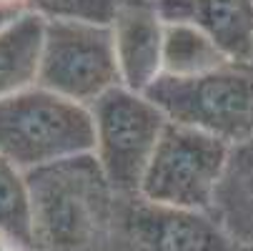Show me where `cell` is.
Returning a JSON list of instances; mask_svg holds the SVG:
<instances>
[{
    "mask_svg": "<svg viewBox=\"0 0 253 251\" xmlns=\"http://www.w3.org/2000/svg\"><path fill=\"white\" fill-rule=\"evenodd\" d=\"M28 13L45 20H78L111 25L118 10V0H25Z\"/></svg>",
    "mask_w": 253,
    "mask_h": 251,
    "instance_id": "cell-14",
    "label": "cell"
},
{
    "mask_svg": "<svg viewBox=\"0 0 253 251\" xmlns=\"http://www.w3.org/2000/svg\"><path fill=\"white\" fill-rule=\"evenodd\" d=\"M231 60L203 30L188 23H166L163 73L175 78H193L218 70Z\"/></svg>",
    "mask_w": 253,
    "mask_h": 251,
    "instance_id": "cell-12",
    "label": "cell"
},
{
    "mask_svg": "<svg viewBox=\"0 0 253 251\" xmlns=\"http://www.w3.org/2000/svg\"><path fill=\"white\" fill-rule=\"evenodd\" d=\"M95 158L118 196H135L168 126L158 105L143 93L118 86L100 96L93 105Z\"/></svg>",
    "mask_w": 253,
    "mask_h": 251,
    "instance_id": "cell-4",
    "label": "cell"
},
{
    "mask_svg": "<svg viewBox=\"0 0 253 251\" xmlns=\"http://www.w3.org/2000/svg\"><path fill=\"white\" fill-rule=\"evenodd\" d=\"M45 23L35 13H23L0 30V100L38 86Z\"/></svg>",
    "mask_w": 253,
    "mask_h": 251,
    "instance_id": "cell-11",
    "label": "cell"
},
{
    "mask_svg": "<svg viewBox=\"0 0 253 251\" xmlns=\"http://www.w3.org/2000/svg\"><path fill=\"white\" fill-rule=\"evenodd\" d=\"M121 81L133 93H146L163 73L166 23L151 0H118L111 23Z\"/></svg>",
    "mask_w": 253,
    "mask_h": 251,
    "instance_id": "cell-8",
    "label": "cell"
},
{
    "mask_svg": "<svg viewBox=\"0 0 253 251\" xmlns=\"http://www.w3.org/2000/svg\"><path fill=\"white\" fill-rule=\"evenodd\" d=\"M95 153V123L88 105L41 86L0 100V156L23 173Z\"/></svg>",
    "mask_w": 253,
    "mask_h": 251,
    "instance_id": "cell-2",
    "label": "cell"
},
{
    "mask_svg": "<svg viewBox=\"0 0 253 251\" xmlns=\"http://www.w3.org/2000/svg\"><path fill=\"white\" fill-rule=\"evenodd\" d=\"M228 153L221 138L168 121L138 194L161 206L211 211Z\"/></svg>",
    "mask_w": 253,
    "mask_h": 251,
    "instance_id": "cell-5",
    "label": "cell"
},
{
    "mask_svg": "<svg viewBox=\"0 0 253 251\" xmlns=\"http://www.w3.org/2000/svg\"><path fill=\"white\" fill-rule=\"evenodd\" d=\"M163 23L203 30L231 63L253 65V0H156Z\"/></svg>",
    "mask_w": 253,
    "mask_h": 251,
    "instance_id": "cell-9",
    "label": "cell"
},
{
    "mask_svg": "<svg viewBox=\"0 0 253 251\" xmlns=\"http://www.w3.org/2000/svg\"><path fill=\"white\" fill-rule=\"evenodd\" d=\"M238 251H253V246H241Z\"/></svg>",
    "mask_w": 253,
    "mask_h": 251,
    "instance_id": "cell-18",
    "label": "cell"
},
{
    "mask_svg": "<svg viewBox=\"0 0 253 251\" xmlns=\"http://www.w3.org/2000/svg\"><path fill=\"white\" fill-rule=\"evenodd\" d=\"M0 234L23 249H35L28 178L5 156H0Z\"/></svg>",
    "mask_w": 253,
    "mask_h": 251,
    "instance_id": "cell-13",
    "label": "cell"
},
{
    "mask_svg": "<svg viewBox=\"0 0 253 251\" xmlns=\"http://www.w3.org/2000/svg\"><path fill=\"white\" fill-rule=\"evenodd\" d=\"M33 201V251H111L116 191L95 153L25 173Z\"/></svg>",
    "mask_w": 253,
    "mask_h": 251,
    "instance_id": "cell-1",
    "label": "cell"
},
{
    "mask_svg": "<svg viewBox=\"0 0 253 251\" xmlns=\"http://www.w3.org/2000/svg\"><path fill=\"white\" fill-rule=\"evenodd\" d=\"M211 213L238 246H253V138L231 146Z\"/></svg>",
    "mask_w": 253,
    "mask_h": 251,
    "instance_id": "cell-10",
    "label": "cell"
},
{
    "mask_svg": "<svg viewBox=\"0 0 253 251\" xmlns=\"http://www.w3.org/2000/svg\"><path fill=\"white\" fill-rule=\"evenodd\" d=\"M23 246H18L13 239H8L5 234H0V251H20Z\"/></svg>",
    "mask_w": 253,
    "mask_h": 251,
    "instance_id": "cell-16",
    "label": "cell"
},
{
    "mask_svg": "<svg viewBox=\"0 0 253 251\" xmlns=\"http://www.w3.org/2000/svg\"><path fill=\"white\" fill-rule=\"evenodd\" d=\"M23 13H28V10H23V8H10V5H0V30H5L10 23H15Z\"/></svg>",
    "mask_w": 253,
    "mask_h": 251,
    "instance_id": "cell-15",
    "label": "cell"
},
{
    "mask_svg": "<svg viewBox=\"0 0 253 251\" xmlns=\"http://www.w3.org/2000/svg\"><path fill=\"white\" fill-rule=\"evenodd\" d=\"M38 86L81 105L123 86L111 25L48 20Z\"/></svg>",
    "mask_w": 253,
    "mask_h": 251,
    "instance_id": "cell-6",
    "label": "cell"
},
{
    "mask_svg": "<svg viewBox=\"0 0 253 251\" xmlns=\"http://www.w3.org/2000/svg\"><path fill=\"white\" fill-rule=\"evenodd\" d=\"M170 123L238 146L253 138V65L228 63L193 78L161 73L143 93Z\"/></svg>",
    "mask_w": 253,
    "mask_h": 251,
    "instance_id": "cell-3",
    "label": "cell"
},
{
    "mask_svg": "<svg viewBox=\"0 0 253 251\" xmlns=\"http://www.w3.org/2000/svg\"><path fill=\"white\" fill-rule=\"evenodd\" d=\"M211 211L151 203L140 194L118 196L111 251H238Z\"/></svg>",
    "mask_w": 253,
    "mask_h": 251,
    "instance_id": "cell-7",
    "label": "cell"
},
{
    "mask_svg": "<svg viewBox=\"0 0 253 251\" xmlns=\"http://www.w3.org/2000/svg\"><path fill=\"white\" fill-rule=\"evenodd\" d=\"M0 5H10V8H23V10H28L25 0H0Z\"/></svg>",
    "mask_w": 253,
    "mask_h": 251,
    "instance_id": "cell-17",
    "label": "cell"
}]
</instances>
